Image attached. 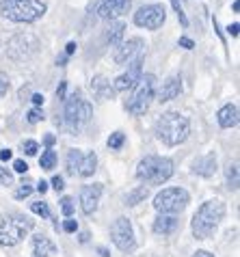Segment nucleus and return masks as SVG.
Segmentation results:
<instances>
[{
  "label": "nucleus",
  "mask_w": 240,
  "mask_h": 257,
  "mask_svg": "<svg viewBox=\"0 0 240 257\" xmlns=\"http://www.w3.org/2000/svg\"><path fill=\"white\" fill-rule=\"evenodd\" d=\"M225 203L218 201V199H210L201 205L199 210L195 212L193 223H190V229L197 240H208L210 235L216 231V227L221 225V220L225 218Z\"/></svg>",
  "instance_id": "2"
},
{
  "label": "nucleus",
  "mask_w": 240,
  "mask_h": 257,
  "mask_svg": "<svg viewBox=\"0 0 240 257\" xmlns=\"http://www.w3.org/2000/svg\"><path fill=\"white\" fill-rule=\"evenodd\" d=\"M110 240L122 253H132L137 248V238H134V227L130 218L119 216L110 225Z\"/></svg>",
  "instance_id": "9"
},
{
  "label": "nucleus",
  "mask_w": 240,
  "mask_h": 257,
  "mask_svg": "<svg viewBox=\"0 0 240 257\" xmlns=\"http://www.w3.org/2000/svg\"><path fill=\"white\" fill-rule=\"evenodd\" d=\"M156 95V76L154 74H145L139 78V82L134 84V93L128 99V112L132 115H145L147 108H150L152 99Z\"/></svg>",
  "instance_id": "6"
},
{
  "label": "nucleus",
  "mask_w": 240,
  "mask_h": 257,
  "mask_svg": "<svg viewBox=\"0 0 240 257\" xmlns=\"http://www.w3.org/2000/svg\"><path fill=\"white\" fill-rule=\"evenodd\" d=\"M182 93V78L180 76H169L162 87L158 91V102H169V99H175Z\"/></svg>",
  "instance_id": "16"
},
{
  "label": "nucleus",
  "mask_w": 240,
  "mask_h": 257,
  "mask_svg": "<svg viewBox=\"0 0 240 257\" xmlns=\"http://www.w3.org/2000/svg\"><path fill=\"white\" fill-rule=\"evenodd\" d=\"M193 257H214L212 253H208V251H197Z\"/></svg>",
  "instance_id": "47"
},
{
  "label": "nucleus",
  "mask_w": 240,
  "mask_h": 257,
  "mask_svg": "<svg viewBox=\"0 0 240 257\" xmlns=\"http://www.w3.org/2000/svg\"><path fill=\"white\" fill-rule=\"evenodd\" d=\"M13 171H16V173H26L28 164L24 160H13Z\"/></svg>",
  "instance_id": "38"
},
{
  "label": "nucleus",
  "mask_w": 240,
  "mask_h": 257,
  "mask_svg": "<svg viewBox=\"0 0 240 257\" xmlns=\"http://www.w3.org/2000/svg\"><path fill=\"white\" fill-rule=\"evenodd\" d=\"M178 229V218L173 214H158L156 220H154V231L162 233V235H169Z\"/></svg>",
  "instance_id": "19"
},
{
  "label": "nucleus",
  "mask_w": 240,
  "mask_h": 257,
  "mask_svg": "<svg viewBox=\"0 0 240 257\" xmlns=\"http://www.w3.org/2000/svg\"><path fill=\"white\" fill-rule=\"evenodd\" d=\"M31 210L37 214V216H41V218H50V208H48V203H44V201L31 203Z\"/></svg>",
  "instance_id": "30"
},
{
  "label": "nucleus",
  "mask_w": 240,
  "mask_h": 257,
  "mask_svg": "<svg viewBox=\"0 0 240 257\" xmlns=\"http://www.w3.org/2000/svg\"><path fill=\"white\" fill-rule=\"evenodd\" d=\"M225 180H227V188L229 190H236L238 188V164H229L227 169H225Z\"/></svg>",
  "instance_id": "25"
},
{
  "label": "nucleus",
  "mask_w": 240,
  "mask_h": 257,
  "mask_svg": "<svg viewBox=\"0 0 240 257\" xmlns=\"http://www.w3.org/2000/svg\"><path fill=\"white\" fill-rule=\"evenodd\" d=\"M13 158V152L11 149H0V160L7 162V160H11Z\"/></svg>",
  "instance_id": "41"
},
{
  "label": "nucleus",
  "mask_w": 240,
  "mask_h": 257,
  "mask_svg": "<svg viewBox=\"0 0 240 257\" xmlns=\"http://www.w3.org/2000/svg\"><path fill=\"white\" fill-rule=\"evenodd\" d=\"M128 65L130 67H128L126 74L115 78V84H112V89H115V91H130V89H134V84H137L139 78L143 76V69H141V65H143V54L137 56L134 61H130Z\"/></svg>",
  "instance_id": "11"
},
{
  "label": "nucleus",
  "mask_w": 240,
  "mask_h": 257,
  "mask_svg": "<svg viewBox=\"0 0 240 257\" xmlns=\"http://www.w3.org/2000/svg\"><path fill=\"white\" fill-rule=\"evenodd\" d=\"M63 125L67 132L76 134L84 123H89V119L93 117V108L87 99H82L80 93H74L72 97H65V115H63Z\"/></svg>",
  "instance_id": "5"
},
{
  "label": "nucleus",
  "mask_w": 240,
  "mask_h": 257,
  "mask_svg": "<svg viewBox=\"0 0 240 257\" xmlns=\"http://www.w3.org/2000/svg\"><path fill=\"white\" fill-rule=\"evenodd\" d=\"M102 197V184H89V186H82L80 190V210L91 216L97 210V203H100Z\"/></svg>",
  "instance_id": "14"
},
{
  "label": "nucleus",
  "mask_w": 240,
  "mask_h": 257,
  "mask_svg": "<svg viewBox=\"0 0 240 257\" xmlns=\"http://www.w3.org/2000/svg\"><path fill=\"white\" fill-rule=\"evenodd\" d=\"M167 20V9L162 5H145L134 13V24L147 31H156L165 24Z\"/></svg>",
  "instance_id": "10"
},
{
  "label": "nucleus",
  "mask_w": 240,
  "mask_h": 257,
  "mask_svg": "<svg viewBox=\"0 0 240 257\" xmlns=\"http://www.w3.org/2000/svg\"><path fill=\"white\" fill-rule=\"evenodd\" d=\"M33 257H41V255H35V253H33Z\"/></svg>",
  "instance_id": "50"
},
{
  "label": "nucleus",
  "mask_w": 240,
  "mask_h": 257,
  "mask_svg": "<svg viewBox=\"0 0 240 257\" xmlns=\"http://www.w3.org/2000/svg\"><path fill=\"white\" fill-rule=\"evenodd\" d=\"M37 190H39V192H41V195H44V192H46V190H48V182H44V180H41V182H39V184H37Z\"/></svg>",
  "instance_id": "46"
},
{
  "label": "nucleus",
  "mask_w": 240,
  "mask_h": 257,
  "mask_svg": "<svg viewBox=\"0 0 240 257\" xmlns=\"http://www.w3.org/2000/svg\"><path fill=\"white\" fill-rule=\"evenodd\" d=\"M171 7H173L175 16H178V20H180V24H182V26H184V28H188V18H186V13H184V9H182L180 0H171Z\"/></svg>",
  "instance_id": "29"
},
{
  "label": "nucleus",
  "mask_w": 240,
  "mask_h": 257,
  "mask_svg": "<svg viewBox=\"0 0 240 257\" xmlns=\"http://www.w3.org/2000/svg\"><path fill=\"white\" fill-rule=\"evenodd\" d=\"M76 48H78V46H76V41H69L67 48H65V54H67V56H72V54L76 52Z\"/></svg>",
  "instance_id": "43"
},
{
  "label": "nucleus",
  "mask_w": 240,
  "mask_h": 257,
  "mask_svg": "<svg viewBox=\"0 0 240 257\" xmlns=\"http://www.w3.org/2000/svg\"><path fill=\"white\" fill-rule=\"evenodd\" d=\"M31 229H33V220H28L26 216H20V214L7 216L0 220V244L16 246L26 238Z\"/></svg>",
  "instance_id": "7"
},
{
  "label": "nucleus",
  "mask_w": 240,
  "mask_h": 257,
  "mask_svg": "<svg viewBox=\"0 0 240 257\" xmlns=\"http://www.w3.org/2000/svg\"><path fill=\"white\" fill-rule=\"evenodd\" d=\"M65 91H67V80H61L59 89H56V97L63 99V102H65Z\"/></svg>",
  "instance_id": "39"
},
{
  "label": "nucleus",
  "mask_w": 240,
  "mask_h": 257,
  "mask_svg": "<svg viewBox=\"0 0 240 257\" xmlns=\"http://www.w3.org/2000/svg\"><path fill=\"white\" fill-rule=\"evenodd\" d=\"M54 141H56V139H54V137H52V134H48V137H46V139H44V143H46V145H48V149H50V147H52V145H54Z\"/></svg>",
  "instance_id": "45"
},
{
  "label": "nucleus",
  "mask_w": 240,
  "mask_h": 257,
  "mask_svg": "<svg viewBox=\"0 0 240 257\" xmlns=\"http://www.w3.org/2000/svg\"><path fill=\"white\" fill-rule=\"evenodd\" d=\"M216 121L223 130H229V127L238 125V106L236 104H225L221 110L216 112Z\"/></svg>",
  "instance_id": "17"
},
{
  "label": "nucleus",
  "mask_w": 240,
  "mask_h": 257,
  "mask_svg": "<svg viewBox=\"0 0 240 257\" xmlns=\"http://www.w3.org/2000/svg\"><path fill=\"white\" fill-rule=\"evenodd\" d=\"M31 192H33V186H31V184H22V186L16 190V199H26L28 195H31Z\"/></svg>",
  "instance_id": "34"
},
{
  "label": "nucleus",
  "mask_w": 240,
  "mask_h": 257,
  "mask_svg": "<svg viewBox=\"0 0 240 257\" xmlns=\"http://www.w3.org/2000/svg\"><path fill=\"white\" fill-rule=\"evenodd\" d=\"M33 253L35 255H41V257H50L56 253V246L50 238H46V235H35L33 238Z\"/></svg>",
  "instance_id": "20"
},
{
  "label": "nucleus",
  "mask_w": 240,
  "mask_h": 257,
  "mask_svg": "<svg viewBox=\"0 0 240 257\" xmlns=\"http://www.w3.org/2000/svg\"><path fill=\"white\" fill-rule=\"evenodd\" d=\"M141 52H143V39L141 37H132L128 41H122L115 50V63L117 65H126L134 56H141Z\"/></svg>",
  "instance_id": "12"
},
{
  "label": "nucleus",
  "mask_w": 240,
  "mask_h": 257,
  "mask_svg": "<svg viewBox=\"0 0 240 257\" xmlns=\"http://www.w3.org/2000/svg\"><path fill=\"white\" fill-rule=\"evenodd\" d=\"M52 188H54L56 192H61L63 188H65V180H63L61 175H54V177H52Z\"/></svg>",
  "instance_id": "37"
},
{
  "label": "nucleus",
  "mask_w": 240,
  "mask_h": 257,
  "mask_svg": "<svg viewBox=\"0 0 240 257\" xmlns=\"http://www.w3.org/2000/svg\"><path fill=\"white\" fill-rule=\"evenodd\" d=\"M80 160H82V152H80V149H69V154H67V171H69V173H78Z\"/></svg>",
  "instance_id": "23"
},
{
  "label": "nucleus",
  "mask_w": 240,
  "mask_h": 257,
  "mask_svg": "<svg viewBox=\"0 0 240 257\" xmlns=\"http://www.w3.org/2000/svg\"><path fill=\"white\" fill-rule=\"evenodd\" d=\"M0 11L11 22L31 24L44 18L46 3H41V0H0Z\"/></svg>",
  "instance_id": "3"
},
{
  "label": "nucleus",
  "mask_w": 240,
  "mask_h": 257,
  "mask_svg": "<svg viewBox=\"0 0 240 257\" xmlns=\"http://www.w3.org/2000/svg\"><path fill=\"white\" fill-rule=\"evenodd\" d=\"M124 31H126V24L124 22H112L108 33H106V41L110 46H119L124 39Z\"/></svg>",
  "instance_id": "22"
},
{
  "label": "nucleus",
  "mask_w": 240,
  "mask_h": 257,
  "mask_svg": "<svg viewBox=\"0 0 240 257\" xmlns=\"http://www.w3.org/2000/svg\"><path fill=\"white\" fill-rule=\"evenodd\" d=\"M190 134V121L175 110H169L160 115L156 121V139L167 147H178L182 145Z\"/></svg>",
  "instance_id": "1"
},
{
  "label": "nucleus",
  "mask_w": 240,
  "mask_h": 257,
  "mask_svg": "<svg viewBox=\"0 0 240 257\" xmlns=\"http://www.w3.org/2000/svg\"><path fill=\"white\" fill-rule=\"evenodd\" d=\"M9 78H7V74H3V71H0V97L3 95H7V91H9Z\"/></svg>",
  "instance_id": "35"
},
{
  "label": "nucleus",
  "mask_w": 240,
  "mask_h": 257,
  "mask_svg": "<svg viewBox=\"0 0 240 257\" xmlns=\"http://www.w3.org/2000/svg\"><path fill=\"white\" fill-rule=\"evenodd\" d=\"M74 210H76V203H74V199H72V197H63V199H61V212L65 214L67 218H72Z\"/></svg>",
  "instance_id": "28"
},
{
  "label": "nucleus",
  "mask_w": 240,
  "mask_h": 257,
  "mask_svg": "<svg viewBox=\"0 0 240 257\" xmlns=\"http://www.w3.org/2000/svg\"><path fill=\"white\" fill-rule=\"evenodd\" d=\"M95 167H97V156H95V152L82 154V160H80V167H78V175L80 177H91V175L95 173Z\"/></svg>",
  "instance_id": "21"
},
{
  "label": "nucleus",
  "mask_w": 240,
  "mask_h": 257,
  "mask_svg": "<svg viewBox=\"0 0 240 257\" xmlns=\"http://www.w3.org/2000/svg\"><path fill=\"white\" fill-rule=\"evenodd\" d=\"M238 31H240V24H238V22H234V24L227 26V33L231 35V37H238Z\"/></svg>",
  "instance_id": "42"
},
{
  "label": "nucleus",
  "mask_w": 240,
  "mask_h": 257,
  "mask_svg": "<svg viewBox=\"0 0 240 257\" xmlns=\"http://www.w3.org/2000/svg\"><path fill=\"white\" fill-rule=\"evenodd\" d=\"M91 91H93V97L100 99V102L112 99V97H115V93H117V91L112 89V84L104 76H93V78H91Z\"/></svg>",
  "instance_id": "15"
},
{
  "label": "nucleus",
  "mask_w": 240,
  "mask_h": 257,
  "mask_svg": "<svg viewBox=\"0 0 240 257\" xmlns=\"http://www.w3.org/2000/svg\"><path fill=\"white\" fill-rule=\"evenodd\" d=\"M97 253H100L102 257H110V253H108V248H104V246H100V248H97Z\"/></svg>",
  "instance_id": "48"
},
{
  "label": "nucleus",
  "mask_w": 240,
  "mask_h": 257,
  "mask_svg": "<svg viewBox=\"0 0 240 257\" xmlns=\"http://www.w3.org/2000/svg\"><path fill=\"white\" fill-rule=\"evenodd\" d=\"M173 175V160L162 156H145L137 167V177L152 186H160Z\"/></svg>",
  "instance_id": "4"
},
{
  "label": "nucleus",
  "mask_w": 240,
  "mask_h": 257,
  "mask_svg": "<svg viewBox=\"0 0 240 257\" xmlns=\"http://www.w3.org/2000/svg\"><path fill=\"white\" fill-rule=\"evenodd\" d=\"M89 240V233H80V242H87Z\"/></svg>",
  "instance_id": "49"
},
{
  "label": "nucleus",
  "mask_w": 240,
  "mask_h": 257,
  "mask_svg": "<svg viewBox=\"0 0 240 257\" xmlns=\"http://www.w3.org/2000/svg\"><path fill=\"white\" fill-rule=\"evenodd\" d=\"M178 44H180L182 48H186V50H193V48H195V41H193V39H188V37H180Z\"/></svg>",
  "instance_id": "40"
},
{
  "label": "nucleus",
  "mask_w": 240,
  "mask_h": 257,
  "mask_svg": "<svg viewBox=\"0 0 240 257\" xmlns=\"http://www.w3.org/2000/svg\"><path fill=\"white\" fill-rule=\"evenodd\" d=\"M193 171L197 175H201V177L214 175V171H216V156H214V152H210L206 156H201V158H197L195 164H193Z\"/></svg>",
  "instance_id": "18"
},
{
  "label": "nucleus",
  "mask_w": 240,
  "mask_h": 257,
  "mask_svg": "<svg viewBox=\"0 0 240 257\" xmlns=\"http://www.w3.org/2000/svg\"><path fill=\"white\" fill-rule=\"evenodd\" d=\"M63 231H65V233H76V231H78V220L65 218V223H63Z\"/></svg>",
  "instance_id": "32"
},
{
  "label": "nucleus",
  "mask_w": 240,
  "mask_h": 257,
  "mask_svg": "<svg viewBox=\"0 0 240 257\" xmlns=\"http://www.w3.org/2000/svg\"><path fill=\"white\" fill-rule=\"evenodd\" d=\"M132 7V0H102L97 7V16L102 20H117L124 13H128Z\"/></svg>",
  "instance_id": "13"
},
{
  "label": "nucleus",
  "mask_w": 240,
  "mask_h": 257,
  "mask_svg": "<svg viewBox=\"0 0 240 257\" xmlns=\"http://www.w3.org/2000/svg\"><path fill=\"white\" fill-rule=\"evenodd\" d=\"M124 143H126V134L124 132H112L110 137H108V147L115 149V152L124 147Z\"/></svg>",
  "instance_id": "27"
},
{
  "label": "nucleus",
  "mask_w": 240,
  "mask_h": 257,
  "mask_svg": "<svg viewBox=\"0 0 240 257\" xmlns=\"http://www.w3.org/2000/svg\"><path fill=\"white\" fill-rule=\"evenodd\" d=\"M26 119H28V123H39L44 119V112H41V108H33V110H28Z\"/></svg>",
  "instance_id": "31"
},
{
  "label": "nucleus",
  "mask_w": 240,
  "mask_h": 257,
  "mask_svg": "<svg viewBox=\"0 0 240 257\" xmlns=\"http://www.w3.org/2000/svg\"><path fill=\"white\" fill-rule=\"evenodd\" d=\"M0 182H3L5 186H11V184H13V175L7 169H0Z\"/></svg>",
  "instance_id": "36"
},
{
  "label": "nucleus",
  "mask_w": 240,
  "mask_h": 257,
  "mask_svg": "<svg viewBox=\"0 0 240 257\" xmlns=\"http://www.w3.org/2000/svg\"><path fill=\"white\" fill-rule=\"evenodd\" d=\"M31 99H33V104H35V106H37V108H39V106H41V104H44V95H41V93H35V95L31 97Z\"/></svg>",
  "instance_id": "44"
},
{
  "label": "nucleus",
  "mask_w": 240,
  "mask_h": 257,
  "mask_svg": "<svg viewBox=\"0 0 240 257\" xmlns=\"http://www.w3.org/2000/svg\"><path fill=\"white\" fill-rule=\"evenodd\" d=\"M147 195H150L147 186H141V188H137V190H132V192H128V195H126V205H137V203L143 201Z\"/></svg>",
  "instance_id": "24"
},
{
  "label": "nucleus",
  "mask_w": 240,
  "mask_h": 257,
  "mask_svg": "<svg viewBox=\"0 0 240 257\" xmlns=\"http://www.w3.org/2000/svg\"><path fill=\"white\" fill-rule=\"evenodd\" d=\"M22 147H24V154H26V156H35V154L39 152V145H37L35 141H24Z\"/></svg>",
  "instance_id": "33"
},
{
  "label": "nucleus",
  "mask_w": 240,
  "mask_h": 257,
  "mask_svg": "<svg viewBox=\"0 0 240 257\" xmlns=\"http://www.w3.org/2000/svg\"><path fill=\"white\" fill-rule=\"evenodd\" d=\"M190 201V195L180 188V186H173V188H165L160 190L156 197H154V208L158 210V214H180L186 210V205Z\"/></svg>",
  "instance_id": "8"
},
{
  "label": "nucleus",
  "mask_w": 240,
  "mask_h": 257,
  "mask_svg": "<svg viewBox=\"0 0 240 257\" xmlns=\"http://www.w3.org/2000/svg\"><path fill=\"white\" fill-rule=\"evenodd\" d=\"M54 164H56V154L52 152V149H46L39 158V167L44 171H50V169H54Z\"/></svg>",
  "instance_id": "26"
}]
</instances>
